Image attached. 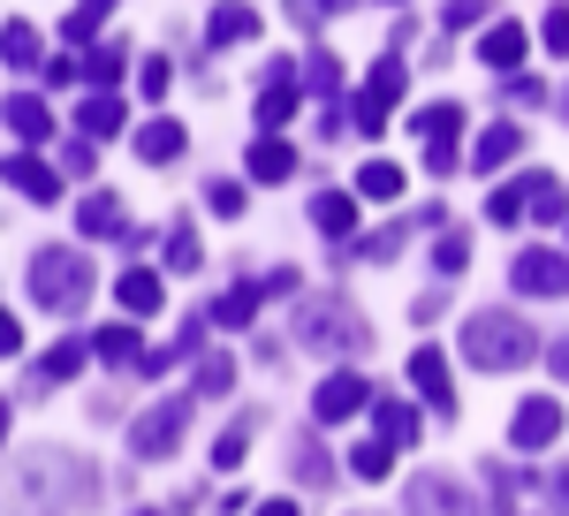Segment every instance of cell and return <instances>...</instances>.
Wrapping results in <instances>:
<instances>
[{
    "label": "cell",
    "instance_id": "ba28073f",
    "mask_svg": "<svg viewBox=\"0 0 569 516\" xmlns=\"http://www.w3.org/2000/svg\"><path fill=\"white\" fill-rule=\"evenodd\" d=\"M410 516H479V509L448 472H418L410 478Z\"/></svg>",
    "mask_w": 569,
    "mask_h": 516
},
{
    "label": "cell",
    "instance_id": "db71d44e",
    "mask_svg": "<svg viewBox=\"0 0 569 516\" xmlns=\"http://www.w3.org/2000/svg\"><path fill=\"white\" fill-rule=\"evenodd\" d=\"M319 8H327V16H335V8H350V0H319Z\"/></svg>",
    "mask_w": 569,
    "mask_h": 516
},
{
    "label": "cell",
    "instance_id": "2e32d148",
    "mask_svg": "<svg viewBox=\"0 0 569 516\" xmlns=\"http://www.w3.org/2000/svg\"><path fill=\"white\" fill-rule=\"evenodd\" d=\"M479 61L501 69V77H517V69H525V31H517V23H493V31L479 39Z\"/></svg>",
    "mask_w": 569,
    "mask_h": 516
},
{
    "label": "cell",
    "instance_id": "4dcf8cb0",
    "mask_svg": "<svg viewBox=\"0 0 569 516\" xmlns=\"http://www.w3.org/2000/svg\"><path fill=\"white\" fill-rule=\"evenodd\" d=\"M357 190H365V198H402V168H388V160H365Z\"/></svg>",
    "mask_w": 569,
    "mask_h": 516
},
{
    "label": "cell",
    "instance_id": "8d00e7d4",
    "mask_svg": "<svg viewBox=\"0 0 569 516\" xmlns=\"http://www.w3.org/2000/svg\"><path fill=\"white\" fill-rule=\"evenodd\" d=\"M305 77H311V99H335V85H342V61H335V53H311Z\"/></svg>",
    "mask_w": 569,
    "mask_h": 516
},
{
    "label": "cell",
    "instance_id": "e575fe53",
    "mask_svg": "<svg viewBox=\"0 0 569 516\" xmlns=\"http://www.w3.org/2000/svg\"><path fill=\"white\" fill-rule=\"evenodd\" d=\"M168 266H176V274H198V266H206V244H198L190 228H176V236H168Z\"/></svg>",
    "mask_w": 569,
    "mask_h": 516
},
{
    "label": "cell",
    "instance_id": "f35d334b",
    "mask_svg": "<svg viewBox=\"0 0 569 516\" xmlns=\"http://www.w3.org/2000/svg\"><path fill=\"white\" fill-rule=\"evenodd\" d=\"M236 387V357H206L198 365V395H228Z\"/></svg>",
    "mask_w": 569,
    "mask_h": 516
},
{
    "label": "cell",
    "instance_id": "7bdbcfd3",
    "mask_svg": "<svg viewBox=\"0 0 569 516\" xmlns=\"http://www.w3.org/2000/svg\"><path fill=\"white\" fill-rule=\"evenodd\" d=\"M84 77H91V85H114V77H122V53H114V46H99V53L84 61Z\"/></svg>",
    "mask_w": 569,
    "mask_h": 516
},
{
    "label": "cell",
    "instance_id": "d4e9b609",
    "mask_svg": "<svg viewBox=\"0 0 569 516\" xmlns=\"http://www.w3.org/2000/svg\"><path fill=\"white\" fill-rule=\"evenodd\" d=\"M137 152H144L152 168H168V160L182 152V122H144L137 129Z\"/></svg>",
    "mask_w": 569,
    "mask_h": 516
},
{
    "label": "cell",
    "instance_id": "d6986e66",
    "mask_svg": "<svg viewBox=\"0 0 569 516\" xmlns=\"http://www.w3.org/2000/svg\"><path fill=\"white\" fill-rule=\"evenodd\" d=\"M0 122L16 129V137H23V145H39L46 129H53V115H46V99H31V91H16V99H8V107H0Z\"/></svg>",
    "mask_w": 569,
    "mask_h": 516
},
{
    "label": "cell",
    "instance_id": "ffe728a7",
    "mask_svg": "<svg viewBox=\"0 0 569 516\" xmlns=\"http://www.w3.org/2000/svg\"><path fill=\"white\" fill-rule=\"evenodd\" d=\"M8 182H16L23 198H39V206H53V198H61V175L46 168V160H31V152H23V160H8Z\"/></svg>",
    "mask_w": 569,
    "mask_h": 516
},
{
    "label": "cell",
    "instance_id": "4316f807",
    "mask_svg": "<svg viewBox=\"0 0 569 516\" xmlns=\"http://www.w3.org/2000/svg\"><path fill=\"white\" fill-rule=\"evenodd\" d=\"M84 357H91L84 343H53V349L39 357V380H46V387H53V380H77V373H84Z\"/></svg>",
    "mask_w": 569,
    "mask_h": 516
},
{
    "label": "cell",
    "instance_id": "30bf717a",
    "mask_svg": "<svg viewBox=\"0 0 569 516\" xmlns=\"http://www.w3.org/2000/svg\"><path fill=\"white\" fill-rule=\"evenodd\" d=\"M509 440H517V448H555V440H562V403H555V395H531V403H517Z\"/></svg>",
    "mask_w": 569,
    "mask_h": 516
},
{
    "label": "cell",
    "instance_id": "bcb514c9",
    "mask_svg": "<svg viewBox=\"0 0 569 516\" xmlns=\"http://www.w3.org/2000/svg\"><path fill=\"white\" fill-rule=\"evenodd\" d=\"M206 198H213V214H243V182H213Z\"/></svg>",
    "mask_w": 569,
    "mask_h": 516
},
{
    "label": "cell",
    "instance_id": "44dd1931",
    "mask_svg": "<svg viewBox=\"0 0 569 516\" xmlns=\"http://www.w3.org/2000/svg\"><path fill=\"white\" fill-rule=\"evenodd\" d=\"M77 228H84V236H130V214H122L107 190H91L84 206H77Z\"/></svg>",
    "mask_w": 569,
    "mask_h": 516
},
{
    "label": "cell",
    "instance_id": "7402d4cb",
    "mask_svg": "<svg viewBox=\"0 0 569 516\" xmlns=\"http://www.w3.org/2000/svg\"><path fill=\"white\" fill-rule=\"evenodd\" d=\"M122 122H130V107H122L114 91H91V99H84V115H77V129H84V137H114Z\"/></svg>",
    "mask_w": 569,
    "mask_h": 516
},
{
    "label": "cell",
    "instance_id": "cb8c5ba5",
    "mask_svg": "<svg viewBox=\"0 0 569 516\" xmlns=\"http://www.w3.org/2000/svg\"><path fill=\"white\" fill-rule=\"evenodd\" d=\"M350 472L365 478V486H380V478L395 472V440H380V433H372V440H357V448H350Z\"/></svg>",
    "mask_w": 569,
    "mask_h": 516
},
{
    "label": "cell",
    "instance_id": "603a6c76",
    "mask_svg": "<svg viewBox=\"0 0 569 516\" xmlns=\"http://www.w3.org/2000/svg\"><path fill=\"white\" fill-rule=\"evenodd\" d=\"M311 220H319V236H350L357 228L350 190H319V198H311Z\"/></svg>",
    "mask_w": 569,
    "mask_h": 516
},
{
    "label": "cell",
    "instance_id": "f5cc1de1",
    "mask_svg": "<svg viewBox=\"0 0 569 516\" xmlns=\"http://www.w3.org/2000/svg\"><path fill=\"white\" fill-rule=\"evenodd\" d=\"M0 440H8V395H0Z\"/></svg>",
    "mask_w": 569,
    "mask_h": 516
},
{
    "label": "cell",
    "instance_id": "9f6ffc18",
    "mask_svg": "<svg viewBox=\"0 0 569 516\" xmlns=\"http://www.w3.org/2000/svg\"><path fill=\"white\" fill-rule=\"evenodd\" d=\"M562 115H569V91H562Z\"/></svg>",
    "mask_w": 569,
    "mask_h": 516
},
{
    "label": "cell",
    "instance_id": "8992f818",
    "mask_svg": "<svg viewBox=\"0 0 569 516\" xmlns=\"http://www.w3.org/2000/svg\"><path fill=\"white\" fill-rule=\"evenodd\" d=\"M509 281H517L525 297H569V258L547 251V244H531V251H517Z\"/></svg>",
    "mask_w": 569,
    "mask_h": 516
},
{
    "label": "cell",
    "instance_id": "9a60e30c",
    "mask_svg": "<svg viewBox=\"0 0 569 516\" xmlns=\"http://www.w3.org/2000/svg\"><path fill=\"white\" fill-rule=\"evenodd\" d=\"M410 387H426V395H433L440 418L456 410V395H448V357H440V349H410Z\"/></svg>",
    "mask_w": 569,
    "mask_h": 516
},
{
    "label": "cell",
    "instance_id": "484cf974",
    "mask_svg": "<svg viewBox=\"0 0 569 516\" xmlns=\"http://www.w3.org/2000/svg\"><path fill=\"white\" fill-rule=\"evenodd\" d=\"M0 61H8V69H39V61H46L39 31H31V23H8V31H0Z\"/></svg>",
    "mask_w": 569,
    "mask_h": 516
},
{
    "label": "cell",
    "instance_id": "7dc6e473",
    "mask_svg": "<svg viewBox=\"0 0 569 516\" xmlns=\"http://www.w3.org/2000/svg\"><path fill=\"white\" fill-rule=\"evenodd\" d=\"M509 99H525V107H531V99H547V85H539V77H525V69H517V77H509Z\"/></svg>",
    "mask_w": 569,
    "mask_h": 516
},
{
    "label": "cell",
    "instance_id": "f546056e",
    "mask_svg": "<svg viewBox=\"0 0 569 516\" xmlns=\"http://www.w3.org/2000/svg\"><path fill=\"white\" fill-rule=\"evenodd\" d=\"M213 319H220V327H251V319H259V289H251V281L228 289V297L213 304Z\"/></svg>",
    "mask_w": 569,
    "mask_h": 516
},
{
    "label": "cell",
    "instance_id": "277c9868",
    "mask_svg": "<svg viewBox=\"0 0 569 516\" xmlns=\"http://www.w3.org/2000/svg\"><path fill=\"white\" fill-rule=\"evenodd\" d=\"M190 403L198 395H160L144 418H130V456H144V464H160V456H176L182 426H190Z\"/></svg>",
    "mask_w": 569,
    "mask_h": 516
},
{
    "label": "cell",
    "instance_id": "816d5d0a",
    "mask_svg": "<svg viewBox=\"0 0 569 516\" xmlns=\"http://www.w3.org/2000/svg\"><path fill=\"white\" fill-rule=\"evenodd\" d=\"M555 380H569V335L555 343Z\"/></svg>",
    "mask_w": 569,
    "mask_h": 516
},
{
    "label": "cell",
    "instance_id": "c3c4849f",
    "mask_svg": "<svg viewBox=\"0 0 569 516\" xmlns=\"http://www.w3.org/2000/svg\"><path fill=\"white\" fill-rule=\"evenodd\" d=\"M23 349V327H16V311H0V357H16Z\"/></svg>",
    "mask_w": 569,
    "mask_h": 516
},
{
    "label": "cell",
    "instance_id": "74e56055",
    "mask_svg": "<svg viewBox=\"0 0 569 516\" xmlns=\"http://www.w3.org/2000/svg\"><path fill=\"white\" fill-rule=\"evenodd\" d=\"M107 8H114V0H77V16H69V46H84L91 31L107 23Z\"/></svg>",
    "mask_w": 569,
    "mask_h": 516
},
{
    "label": "cell",
    "instance_id": "f907efd6",
    "mask_svg": "<svg viewBox=\"0 0 569 516\" xmlns=\"http://www.w3.org/2000/svg\"><path fill=\"white\" fill-rule=\"evenodd\" d=\"M251 516H297V502H259Z\"/></svg>",
    "mask_w": 569,
    "mask_h": 516
},
{
    "label": "cell",
    "instance_id": "ac0fdd59",
    "mask_svg": "<svg viewBox=\"0 0 569 516\" xmlns=\"http://www.w3.org/2000/svg\"><path fill=\"white\" fill-rule=\"evenodd\" d=\"M562 214H569L562 175H525V220H562Z\"/></svg>",
    "mask_w": 569,
    "mask_h": 516
},
{
    "label": "cell",
    "instance_id": "4fadbf2b",
    "mask_svg": "<svg viewBox=\"0 0 569 516\" xmlns=\"http://www.w3.org/2000/svg\"><path fill=\"white\" fill-rule=\"evenodd\" d=\"M114 304H122V319H152L168 304V289H160L152 266H130V274H114Z\"/></svg>",
    "mask_w": 569,
    "mask_h": 516
},
{
    "label": "cell",
    "instance_id": "6da1fadb",
    "mask_svg": "<svg viewBox=\"0 0 569 516\" xmlns=\"http://www.w3.org/2000/svg\"><path fill=\"white\" fill-rule=\"evenodd\" d=\"M463 357L479 365V373H517L539 357V335H531L517 311H471V327H463Z\"/></svg>",
    "mask_w": 569,
    "mask_h": 516
},
{
    "label": "cell",
    "instance_id": "7a4b0ae2",
    "mask_svg": "<svg viewBox=\"0 0 569 516\" xmlns=\"http://www.w3.org/2000/svg\"><path fill=\"white\" fill-rule=\"evenodd\" d=\"M289 335H297L311 357H357V349H372V327H365V319H357L342 297L297 304V327H289Z\"/></svg>",
    "mask_w": 569,
    "mask_h": 516
},
{
    "label": "cell",
    "instance_id": "ab89813d",
    "mask_svg": "<svg viewBox=\"0 0 569 516\" xmlns=\"http://www.w3.org/2000/svg\"><path fill=\"white\" fill-rule=\"evenodd\" d=\"M539 46H547L555 61H562V53H569V8H562V0L547 8V23H539Z\"/></svg>",
    "mask_w": 569,
    "mask_h": 516
},
{
    "label": "cell",
    "instance_id": "60d3db41",
    "mask_svg": "<svg viewBox=\"0 0 569 516\" xmlns=\"http://www.w3.org/2000/svg\"><path fill=\"white\" fill-rule=\"evenodd\" d=\"M137 99H168V85H176V69H168V61H160V53H152V61H144V69H137Z\"/></svg>",
    "mask_w": 569,
    "mask_h": 516
},
{
    "label": "cell",
    "instance_id": "9c48e42d",
    "mask_svg": "<svg viewBox=\"0 0 569 516\" xmlns=\"http://www.w3.org/2000/svg\"><path fill=\"white\" fill-rule=\"evenodd\" d=\"M365 395H372V387L357 380V373H327V380L311 387V418H319V426H342V418L365 410Z\"/></svg>",
    "mask_w": 569,
    "mask_h": 516
},
{
    "label": "cell",
    "instance_id": "11a10c76",
    "mask_svg": "<svg viewBox=\"0 0 569 516\" xmlns=\"http://www.w3.org/2000/svg\"><path fill=\"white\" fill-rule=\"evenodd\" d=\"M137 516H160V509H137Z\"/></svg>",
    "mask_w": 569,
    "mask_h": 516
},
{
    "label": "cell",
    "instance_id": "5bb4252c",
    "mask_svg": "<svg viewBox=\"0 0 569 516\" xmlns=\"http://www.w3.org/2000/svg\"><path fill=\"white\" fill-rule=\"evenodd\" d=\"M206 39H213V46H243V39H259V8H251V0H220L213 16H206Z\"/></svg>",
    "mask_w": 569,
    "mask_h": 516
},
{
    "label": "cell",
    "instance_id": "7c38bea8",
    "mask_svg": "<svg viewBox=\"0 0 569 516\" xmlns=\"http://www.w3.org/2000/svg\"><path fill=\"white\" fill-rule=\"evenodd\" d=\"M517 152H525V129H517V122H486V129H479V145L463 152V168L493 175V168H509Z\"/></svg>",
    "mask_w": 569,
    "mask_h": 516
},
{
    "label": "cell",
    "instance_id": "681fc988",
    "mask_svg": "<svg viewBox=\"0 0 569 516\" xmlns=\"http://www.w3.org/2000/svg\"><path fill=\"white\" fill-rule=\"evenodd\" d=\"M402 251V228H388V236H372V244H365V258H395Z\"/></svg>",
    "mask_w": 569,
    "mask_h": 516
},
{
    "label": "cell",
    "instance_id": "e0dca14e",
    "mask_svg": "<svg viewBox=\"0 0 569 516\" xmlns=\"http://www.w3.org/2000/svg\"><path fill=\"white\" fill-rule=\"evenodd\" d=\"M297 175V145L289 137H259L251 145V182H289Z\"/></svg>",
    "mask_w": 569,
    "mask_h": 516
},
{
    "label": "cell",
    "instance_id": "8fae6325",
    "mask_svg": "<svg viewBox=\"0 0 569 516\" xmlns=\"http://www.w3.org/2000/svg\"><path fill=\"white\" fill-rule=\"evenodd\" d=\"M297 107H305L297 69H289V61H273V69H266V91H259V129H266V137H281V122H289Z\"/></svg>",
    "mask_w": 569,
    "mask_h": 516
},
{
    "label": "cell",
    "instance_id": "f6af8a7d",
    "mask_svg": "<svg viewBox=\"0 0 569 516\" xmlns=\"http://www.w3.org/2000/svg\"><path fill=\"white\" fill-rule=\"evenodd\" d=\"M539 486H547V509H555V516H569V472H547Z\"/></svg>",
    "mask_w": 569,
    "mask_h": 516
},
{
    "label": "cell",
    "instance_id": "f1b7e54d",
    "mask_svg": "<svg viewBox=\"0 0 569 516\" xmlns=\"http://www.w3.org/2000/svg\"><path fill=\"white\" fill-rule=\"evenodd\" d=\"M372 433L395 440V448H410V440H418V418H410L402 403H380V410H372Z\"/></svg>",
    "mask_w": 569,
    "mask_h": 516
},
{
    "label": "cell",
    "instance_id": "5b68a950",
    "mask_svg": "<svg viewBox=\"0 0 569 516\" xmlns=\"http://www.w3.org/2000/svg\"><path fill=\"white\" fill-rule=\"evenodd\" d=\"M395 99H402V61H372V77H365V85H357V129H365V137H372V145H380V129L395 122Z\"/></svg>",
    "mask_w": 569,
    "mask_h": 516
},
{
    "label": "cell",
    "instance_id": "ee69618b",
    "mask_svg": "<svg viewBox=\"0 0 569 516\" xmlns=\"http://www.w3.org/2000/svg\"><path fill=\"white\" fill-rule=\"evenodd\" d=\"M61 160H69V175H77V182H91V168H99V152H91V137H77V145H69Z\"/></svg>",
    "mask_w": 569,
    "mask_h": 516
},
{
    "label": "cell",
    "instance_id": "836d02e7",
    "mask_svg": "<svg viewBox=\"0 0 569 516\" xmlns=\"http://www.w3.org/2000/svg\"><path fill=\"white\" fill-rule=\"evenodd\" d=\"M433 266H440V274H463V266H471V236H463V228H448V236L433 244Z\"/></svg>",
    "mask_w": 569,
    "mask_h": 516
},
{
    "label": "cell",
    "instance_id": "d590c367",
    "mask_svg": "<svg viewBox=\"0 0 569 516\" xmlns=\"http://www.w3.org/2000/svg\"><path fill=\"white\" fill-rule=\"evenodd\" d=\"M297 478H305V486H335V464H327V448H319V440L297 448Z\"/></svg>",
    "mask_w": 569,
    "mask_h": 516
},
{
    "label": "cell",
    "instance_id": "d6a6232c",
    "mask_svg": "<svg viewBox=\"0 0 569 516\" xmlns=\"http://www.w3.org/2000/svg\"><path fill=\"white\" fill-rule=\"evenodd\" d=\"M243 448H251V418H236V426L213 440V464H220V472H236V464H243Z\"/></svg>",
    "mask_w": 569,
    "mask_h": 516
},
{
    "label": "cell",
    "instance_id": "1f68e13d",
    "mask_svg": "<svg viewBox=\"0 0 569 516\" xmlns=\"http://www.w3.org/2000/svg\"><path fill=\"white\" fill-rule=\"evenodd\" d=\"M486 220H493V228H517V220H525V182L493 190V198H486Z\"/></svg>",
    "mask_w": 569,
    "mask_h": 516
},
{
    "label": "cell",
    "instance_id": "52a82bcc",
    "mask_svg": "<svg viewBox=\"0 0 569 516\" xmlns=\"http://www.w3.org/2000/svg\"><path fill=\"white\" fill-rule=\"evenodd\" d=\"M418 137H426V168L433 175L463 168V152H456V145H463V115H456V107H426V115H418Z\"/></svg>",
    "mask_w": 569,
    "mask_h": 516
},
{
    "label": "cell",
    "instance_id": "83f0119b",
    "mask_svg": "<svg viewBox=\"0 0 569 516\" xmlns=\"http://www.w3.org/2000/svg\"><path fill=\"white\" fill-rule=\"evenodd\" d=\"M99 357H107V365H144V349H137V335H130V319H122V327H99Z\"/></svg>",
    "mask_w": 569,
    "mask_h": 516
},
{
    "label": "cell",
    "instance_id": "b9f144b4",
    "mask_svg": "<svg viewBox=\"0 0 569 516\" xmlns=\"http://www.w3.org/2000/svg\"><path fill=\"white\" fill-rule=\"evenodd\" d=\"M486 502H493V516H509V502H517V478H509V472H493V464H486Z\"/></svg>",
    "mask_w": 569,
    "mask_h": 516
},
{
    "label": "cell",
    "instance_id": "3957f363",
    "mask_svg": "<svg viewBox=\"0 0 569 516\" xmlns=\"http://www.w3.org/2000/svg\"><path fill=\"white\" fill-rule=\"evenodd\" d=\"M31 297L46 304V311H84L91 304V258L84 251H69V244H46L39 258H31Z\"/></svg>",
    "mask_w": 569,
    "mask_h": 516
}]
</instances>
